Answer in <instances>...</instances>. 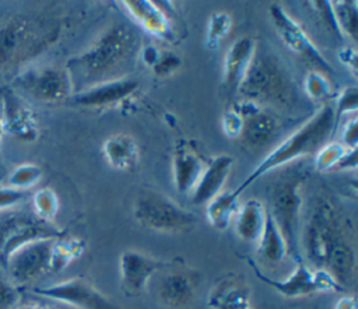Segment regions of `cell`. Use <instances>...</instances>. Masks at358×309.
Instances as JSON below:
<instances>
[{
	"mask_svg": "<svg viewBox=\"0 0 358 309\" xmlns=\"http://www.w3.org/2000/svg\"><path fill=\"white\" fill-rule=\"evenodd\" d=\"M136 48V34L123 24L113 25L102 34L85 52L73 57L67 71H77L85 80L102 78L123 62Z\"/></svg>",
	"mask_w": 358,
	"mask_h": 309,
	"instance_id": "cell-3",
	"label": "cell"
},
{
	"mask_svg": "<svg viewBox=\"0 0 358 309\" xmlns=\"http://www.w3.org/2000/svg\"><path fill=\"white\" fill-rule=\"evenodd\" d=\"M66 233L50 222L25 213H10L0 215V254L3 263L20 246L48 238H60Z\"/></svg>",
	"mask_w": 358,
	"mask_h": 309,
	"instance_id": "cell-8",
	"label": "cell"
},
{
	"mask_svg": "<svg viewBox=\"0 0 358 309\" xmlns=\"http://www.w3.org/2000/svg\"><path fill=\"white\" fill-rule=\"evenodd\" d=\"M32 292L77 309H120L83 277H74L49 287L34 288Z\"/></svg>",
	"mask_w": 358,
	"mask_h": 309,
	"instance_id": "cell-11",
	"label": "cell"
},
{
	"mask_svg": "<svg viewBox=\"0 0 358 309\" xmlns=\"http://www.w3.org/2000/svg\"><path fill=\"white\" fill-rule=\"evenodd\" d=\"M305 92L313 99H324L331 95V85L327 77L319 71H310L303 81Z\"/></svg>",
	"mask_w": 358,
	"mask_h": 309,
	"instance_id": "cell-34",
	"label": "cell"
},
{
	"mask_svg": "<svg viewBox=\"0 0 358 309\" xmlns=\"http://www.w3.org/2000/svg\"><path fill=\"white\" fill-rule=\"evenodd\" d=\"M242 127H243V117L242 115L232 109H228L224 115H222V131L225 133V136H228L229 138H235V137H241L242 133Z\"/></svg>",
	"mask_w": 358,
	"mask_h": 309,
	"instance_id": "cell-36",
	"label": "cell"
},
{
	"mask_svg": "<svg viewBox=\"0 0 358 309\" xmlns=\"http://www.w3.org/2000/svg\"><path fill=\"white\" fill-rule=\"evenodd\" d=\"M234 109L243 117L241 138L248 145L257 148L264 147L275 137L280 123L274 115L263 110L257 103L245 99Z\"/></svg>",
	"mask_w": 358,
	"mask_h": 309,
	"instance_id": "cell-15",
	"label": "cell"
},
{
	"mask_svg": "<svg viewBox=\"0 0 358 309\" xmlns=\"http://www.w3.org/2000/svg\"><path fill=\"white\" fill-rule=\"evenodd\" d=\"M267 210L259 200H248L235 214V231L238 236L249 243H257L266 222Z\"/></svg>",
	"mask_w": 358,
	"mask_h": 309,
	"instance_id": "cell-25",
	"label": "cell"
},
{
	"mask_svg": "<svg viewBox=\"0 0 358 309\" xmlns=\"http://www.w3.org/2000/svg\"><path fill=\"white\" fill-rule=\"evenodd\" d=\"M334 129V109L331 105H324L306 123H303L266 158H263L262 162L249 173L248 178L242 180V183L234 192L241 194L245 189H248L270 171L282 166L284 164L292 162L299 157L319 151Z\"/></svg>",
	"mask_w": 358,
	"mask_h": 309,
	"instance_id": "cell-2",
	"label": "cell"
},
{
	"mask_svg": "<svg viewBox=\"0 0 358 309\" xmlns=\"http://www.w3.org/2000/svg\"><path fill=\"white\" fill-rule=\"evenodd\" d=\"M249 288L239 274L222 277L210 291L207 305L211 309H246L250 306Z\"/></svg>",
	"mask_w": 358,
	"mask_h": 309,
	"instance_id": "cell-21",
	"label": "cell"
},
{
	"mask_svg": "<svg viewBox=\"0 0 358 309\" xmlns=\"http://www.w3.org/2000/svg\"><path fill=\"white\" fill-rule=\"evenodd\" d=\"M238 208L239 194L234 190L221 192L207 203L206 215L210 225H213L218 231H224L235 218Z\"/></svg>",
	"mask_w": 358,
	"mask_h": 309,
	"instance_id": "cell-26",
	"label": "cell"
},
{
	"mask_svg": "<svg viewBox=\"0 0 358 309\" xmlns=\"http://www.w3.org/2000/svg\"><path fill=\"white\" fill-rule=\"evenodd\" d=\"M257 252L271 263H277L287 256V246L278 227L267 211L263 232L257 240Z\"/></svg>",
	"mask_w": 358,
	"mask_h": 309,
	"instance_id": "cell-27",
	"label": "cell"
},
{
	"mask_svg": "<svg viewBox=\"0 0 358 309\" xmlns=\"http://www.w3.org/2000/svg\"><path fill=\"white\" fill-rule=\"evenodd\" d=\"M343 143L345 148H357L358 144V126H357V116L348 120L343 130Z\"/></svg>",
	"mask_w": 358,
	"mask_h": 309,
	"instance_id": "cell-40",
	"label": "cell"
},
{
	"mask_svg": "<svg viewBox=\"0 0 358 309\" xmlns=\"http://www.w3.org/2000/svg\"><path fill=\"white\" fill-rule=\"evenodd\" d=\"M52 36L53 34L36 35L35 27L24 18L13 20L0 31V63L15 62L20 56L38 49L41 43H45Z\"/></svg>",
	"mask_w": 358,
	"mask_h": 309,
	"instance_id": "cell-13",
	"label": "cell"
},
{
	"mask_svg": "<svg viewBox=\"0 0 358 309\" xmlns=\"http://www.w3.org/2000/svg\"><path fill=\"white\" fill-rule=\"evenodd\" d=\"M238 92L253 103H287L294 95V87L275 56L255 50L249 69Z\"/></svg>",
	"mask_w": 358,
	"mask_h": 309,
	"instance_id": "cell-4",
	"label": "cell"
},
{
	"mask_svg": "<svg viewBox=\"0 0 358 309\" xmlns=\"http://www.w3.org/2000/svg\"><path fill=\"white\" fill-rule=\"evenodd\" d=\"M35 217L45 222H50L59 211L57 194L50 187H42L35 192L32 197Z\"/></svg>",
	"mask_w": 358,
	"mask_h": 309,
	"instance_id": "cell-30",
	"label": "cell"
},
{
	"mask_svg": "<svg viewBox=\"0 0 358 309\" xmlns=\"http://www.w3.org/2000/svg\"><path fill=\"white\" fill-rule=\"evenodd\" d=\"M331 13L340 32H344L351 39L357 41L358 32V11L357 1H330Z\"/></svg>",
	"mask_w": 358,
	"mask_h": 309,
	"instance_id": "cell-29",
	"label": "cell"
},
{
	"mask_svg": "<svg viewBox=\"0 0 358 309\" xmlns=\"http://www.w3.org/2000/svg\"><path fill=\"white\" fill-rule=\"evenodd\" d=\"M4 131V129H3V120H1V109H0V136H1V133Z\"/></svg>",
	"mask_w": 358,
	"mask_h": 309,
	"instance_id": "cell-46",
	"label": "cell"
},
{
	"mask_svg": "<svg viewBox=\"0 0 358 309\" xmlns=\"http://www.w3.org/2000/svg\"><path fill=\"white\" fill-rule=\"evenodd\" d=\"M232 25V18L229 14L218 11L210 15L206 32V46L210 50H215L221 41L228 35Z\"/></svg>",
	"mask_w": 358,
	"mask_h": 309,
	"instance_id": "cell-31",
	"label": "cell"
},
{
	"mask_svg": "<svg viewBox=\"0 0 358 309\" xmlns=\"http://www.w3.org/2000/svg\"><path fill=\"white\" fill-rule=\"evenodd\" d=\"M348 148H345L340 143H327L316 154L315 158V166L319 171H329L334 169L341 157L347 152Z\"/></svg>",
	"mask_w": 358,
	"mask_h": 309,
	"instance_id": "cell-33",
	"label": "cell"
},
{
	"mask_svg": "<svg viewBox=\"0 0 358 309\" xmlns=\"http://www.w3.org/2000/svg\"><path fill=\"white\" fill-rule=\"evenodd\" d=\"M18 302V289L15 285L0 281V309H14Z\"/></svg>",
	"mask_w": 358,
	"mask_h": 309,
	"instance_id": "cell-39",
	"label": "cell"
},
{
	"mask_svg": "<svg viewBox=\"0 0 358 309\" xmlns=\"http://www.w3.org/2000/svg\"><path fill=\"white\" fill-rule=\"evenodd\" d=\"M357 166V148H348L347 152L341 157L338 164L336 165L334 169H341V168H355Z\"/></svg>",
	"mask_w": 358,
	"mask_h": 309,
	"instance_id": "cell-43",
	"label": "cell"
},
{
	"mask_svg": "<svg viewBox=\"0 0 358 309\" xmlns=\"http://www.w3.org/2000/svg\"><path fill=\"white\" fill-rule=\"evenodd\" d=\"M4 131L20 140L34 141L38 136V124L32 110L14 92L4 91L0 102Z\"/></svg>",
	"mask_w": 358,
	"mask_h": 309,
	"instance_id": "cell-17",
	"label": "cell"
},
{
	"mask_svg": "<svg viewBox=\"0 0 358 309\" xmlns=\"http://www.w3.org/2000/svg\"><path fill=\"white\" fill-rule=\"evenodd\" d=\"M199 275L187 268L173 270L164 275L158 285V298L172 309L189 305L196 294Z\"/></svg>",
	"mask_w": 358,
	"mask_h": 309,
	"instance_id": "cell-19",
	"label": "cell"
},
{
	"mask_svg": "<svg viewBox=\"0 0 358 309\" xmlns=\"http://www.w3.org/2000/svg\"><path fill=\"white\" fill-rule=\"evenodd\" d=\"M302 240L309 267L326 270L343 289L352 281L357 268L352 227L329 197L315 200Z\"/></svg>",
	"mask_w": 358,
	"mask_h": 309,
	"instance_id": "cell-1",
	"label": "cell"
},
{
	"mask_svg": "<svg viewBox=\"0 0 358 309\" xmlns=\"http://www.w3.org/2000/svg\"><path fill=\"white\" fill-rule=\"evenodd\" d=\"M256 42L252 38L235 41L224 57V84L229 91H238L255 56Z\"/></svg>",
	"mask_w": 358,
	"mask_h": 309,
	"instance_id": "cell-22",
	"label": "cell"
},
{
	"mask_svg": "<svg viewBox=\"0 0 358 309\" xmlns=\"http://www.w3.org/2000/svg\"><path fill=\"white\" fill-rule=\"evenodd\" d=\"M14 309H46V308L35 306V305H29V306H21V308H14Z\"/></svg>",
	"mask_w": 358,
	"mask_h": 309,
	"instance_id": "cell-45",
	"label": "cell"
},
{
	"mask_svg": "<svg viewBox=\"0 0 358 309\" xmlns=\"http://www.w3.org/2000/svg\"><path fill=\"white\" fill-rule=\"evenodd\" d=\"M85 249V243L81 239L60 236L53 240L50 271H60L67 267L73 260L78 259Z\"/></svg>",
	"mask_w": 358,
	"mask_h": 309,
	"instance_id": "cell-28",
	"label": "cell"
},
{
	"mask_svg": "<svg viewBox=\"0 0 358 309\" xmlns=\"http://www.w3.org/2000/svg\"><path fill=\"white\" fill-rule=\"evenodd\" d=\"M301 178L296 175L278 180L271 189V207L268 213L280 229L287 246V254L295 261L301 260L299 250V218L302 197L299 194Z\"/></svg>",
	"mask_w": 358,
	"mask_h": 309,
	"instance_id": "cell-5",
	"label": "cell"
},
{
	"mask_svg": "<svg viewBox=\"0 0 358 309\" xmlns=\"http://www.w3.org/2000/svg\"><path fill=\"white\" fill-rule=\"evenodd\" d=\"M159 50L154 46V45H147L143 50H141V57L144 64H147L148 67L152 69V66L157 63L158 57H159Z\"/></svg>",
	"mask_w": 358,
	"mask_h": 309,
	"instance_id": "cell-41",
	"label": "cell"
},
{
	"mask_svg": "<svg viewBox=\"0 0 358 309\" xmlns=\"http://www.w3.org/2000/svg\"><path fill=\"white\" fill-rule=\"evenodd\" d=\"M18 85L34 98L46 102H56L67 98L73 89V81L67 70L45 67L27 71L18 78Z\"/></svg>",
	"mask_w": 358,
	"mask_h": 309,
	"instance_id": "cell-12",
	"label": "cell"
},
{
	"mask_svg": "<svg viewBox=\"0 0 358 309\" xmlns=\"http://www.w3.org/2000/svg\"><path fill=\"white\" fill-rule=\"evenodd\" d=\"M234 159L229 155H217L206 162L204 171L192 190V203L194 206L207 204L218 193L229 176Z\"/></svg>",
	"mask_w": 358,
	"mask_h": 309,
	"instance_id": "cell-20",
	"label": "cell"
},
{
	"mask_svg": "<svg viewBox=\"0 0 358 309\" xmlns=\"http://www.w3.org/2000/svg\"><path fill=\"white\" fill-rule=\"evenodd\" d=\"M124 7L141 25L143 29L150 32L151 35L168 39L171 36V27L166 14L155 6L154 1L148 0H124Z\"/></svg>",
	"mask_w": 358,
	"mask_h": 309,
	"instance_id": "cell-23",
	"label": "cell"
},
{
	"mask_svg": "<svg viewBox=\"0 0 358 309\" xmlns=\"http://www.w3.org/2000/svg\"><path fill=\"white\" fill-rule=\"evenodd\" d=\"M270 15L281 41L289 50L302 57L308 64L315 69V71H319L324 76L330 74L331 67L329 66L327 60L322 56V53L313 45L303 28L294 18H291L277 4H273L270 7Z\"/></svg>",
	"mask_w": 358,
	"mask_h": 309,
	"instance_id": "cell-10",
	"label": "cell"
},
{
	"mask_svg": "<svg viewBox=\"0 0 358 309\" xmlns=\"http://www.w3.org/2000/svg\"><path fill=\"white\" fill-rule=\"evenodd\" d=\"M102 152L106 162L117 171L129 172L138 164V147L129 134H115L106 138Z\"/></svg>",
	"mask_w": 358,
	"mask_h": 309,
	"instance_id": "cell-24",
	"label": "cell"
},
{
	"mask_svg": "<svg viewBox=\"0 0 358 309\" xmlns=\"http://www.w3.org/2000/svg\"><path fill=\"white\" fill-rule=\"evenodd\" d=\"M248 260L250 267L256 273V277H259L263 282H266L268 287H271L278 294L287 298L308 296L316 292L343 291L340 284L331 277L330 273H327L323 268H310L302 259L295 261L294 271L284 280H274L267 277L255 266V263L250 259Z\"/></svg>",
	"mask_w": 358,
	"mask_h": 309,
	"instance_id": "cell-7",
	"label": "cell"
},
{
	"mask_svg": "<svg viewBox=\"0 0 358 309\" xmlns=\"http://www.w3.org/2000/svg\"><path fill=\"white\" fill-rule=\"evenodd\" d=\"M134 218L143 227L158 232L187 231L196 221L190 211L152 190H144L136 199Z\"/></svg>",
	"mask_w": 358,
	"mask_h": 309,
	"instance_id": "cell-6",
	"label": "cell"
},
{
	"mask_svg": "<svg viewBox=\"0 0 358 309\" xmlns=\"http://www.w3.org/2000/svg\"><path fill=\"white\" fill-rule=\"evenodd\" d=\"M206 162L200 158L192 144L178 140L172 152V176L178 193H189L196 186L204 171Z\"/></svg>",
	"mask_w": 358,
	"mask_h": 309,
	"instance_id": "cell-18",
	"label": "cell"
},
{
	"mask_svg": "<svg viewBox=\"0 0 358 309\" xmlns=\"http://www.w3.org/2000/svg\"><path fill=\"white\" fill-rule=\"evenodd\" d=\"M166 266H169V263L136 250L123 252L119 259L122 289L127 295L140 294L145 288L150 278Z\"/></svg>",
	"mask_w": 358,
	"mask_h": 309,
	"instance_id": "cell-14",
	"label": "cell"
},
{
	"mask_svg": "<svg viewBox=\"0 0 358 309\" xmlns=\"http://www.w3.org/2000/svg\"><path fill=\"white\" fill-rule=\"evenodd\" d=\"M336 309H358L357 308V298L354 295L340 298L336 303Z\"/></svg>",
	"mask_w": 358,
	"mask_h": 309,
	"instance_id": "cell-44",
	"label": "cell"
},
{
	"mask_svg": "<svg viewBox=\"0 0 358 309\" xmlns=\"http://www.w3.org/2000/svg\"><path fill=\"white\" fill-rule=\"evenodd\" d=\"M340 60L347 64L352 73L355 74L357 73V62H358V57H357V52L351 48H347V49H343L340 52Z\"/></svg>",
	"mask_w": 358,
	"mask_h": 309,
	"instance_id": "cell-42",
	"label": "cell"
},
{
	"mask_svg": "<svg viewBox=\"0 0 358 309\" xmlns=\"http://www.w3.org/2000/svg\"><path fill=\"white\" fill-rule=\"evenodd\" d=\"M180 66V59L173 53H161L152 70L157 76H168Z\"/></svg>",
	"mask_w": 358,
	"mask_h": 309,
	"instance_id": "cell-37",
	"label": "cell"
},
{
	"mask_svg": "<svg viewBox=\"0 0 358 309\" xmlns=\"http://www.w3.org/2000/svg\"><path fill=\"white\" fill-rule=\"evenodd\" d=\"M24 197H25L24 190L14 189L8 185H0V210H6L13 206H17L24 200Z\"/></svg>",
	"mask_w": 358,
	"mask_h": 309,
	"instance_id": "cell-38",
	"label": "cell"
},
{
	"mask_svg": "<svg viewBox=\"0 0 358 309\" xmlns=\"http://www.w3.org/2000/svg\"><path fill=\"white\" fill-rule=\"evenodd\" d=\"M56 238L28 242L14 250L4 261L13 285L28 284L50 271L52 245Z\"/></svg>",
	"mask_w": 358,
	"mask_h": 309,
	"instance_id": "cell-9",
	"label": "cell"
},
{
	"mask_svg": "<svg viewBox=\"0 0 358 309\" xmlns=\"http://www.w3.org/2000/svg\"><path fill=\"white\" fill-rule=\"evenodd\" d=\"M41 176H42V169L36 164L25 162L11 171L7 179V185L14 189L25 192V189L36 185Z\"/></svg>",
	"mask_w": 358,
	"mask_h": 309,
	"instance_id": "cell-32",
	"label": "cell"
},
{
	"mask_svg": "<svg viewBox=\"0 0 358 309\" xmlns=\"http://www.w3.org/2000/svg\"><path fill=\"white\" fill-rule=\"evenodd\" d=\"M358 106V89L357 87H347L344 88L340 95L337 96L336 108L334 109V122L336 126L343 115H347L350 112H354Z\"/></svg>",
	"mask_w": 358,
	"mask_h": 309,
	"instance_id": "cell-35",
	"label": "cell"
},
{
	"mask_svg": "<svg viewBox=\"0 0 358 309\" xmlns=\"http://www.w3.org/2000/svg\"><path fill=\"white\" fill-rule=\"evenodd\" d=\"M138 87L137 80L115 78L91 85L90 88L76 94L71 103L84 108H106L129 98Z\"/></svg>",
	"mask_w": 358,
	"mask_h": 309,
	"instance_id": "cell-16",
	"label": "cell"
}]
</instances>
